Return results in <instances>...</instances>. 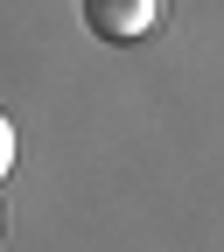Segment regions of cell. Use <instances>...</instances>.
Returning <instances> with one entry per match:
<instances>
[{"mask_svg":"<svg viewBox=\"0 0 224 252\" xmlns=\"http://www.w3.org/2000/svg\"><path fill=\"white\" fill-rule=\"evenodd\" d=\"M154 14H161V0H84V28L98 42H140Z\"/></svg>","mask_w":224,"mask_h":252,"instance_id":"6da1fadb","label":"cell"},{"mask_svg":"<svg viewBox=\"0 0 224 252\" xmlns=\"http://www.w3.org/2000/svg\"><path fill=\"white\" fill-rule=\"evenodd\" d=\"M7 168H14V119L0 112V175H7Z\"/></svg>","mask_w":224,"mask_h":252,"instance_id":"7a4b0ae2","label":"cell"}]
</instances>
